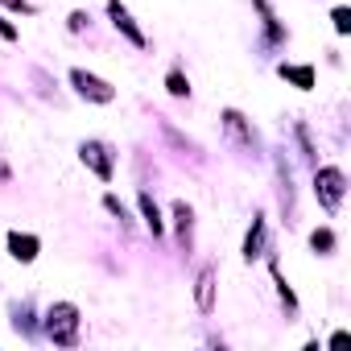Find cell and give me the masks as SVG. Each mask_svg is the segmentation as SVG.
Returning <instances> with one entry per match:
<instances>
[{"instance_id": "16", "label": "cell", "mask_w": 351, "mask_h": 351, "mask_svg": "<svg viewBox=\"0 0 351 351\" xmlns=\"http://www.w3.org/2000/svg\"><path fill=\"white\" fill-rule=\"evenodd\" d=\"M335 29H339V34L351 29V13H347V9H335Z\"/></svg>"}, {"instance_id": "9", "label": "cell", "mask_w": 351, "mask_h": 351, "mask_svg": "<svg viewBox=\"0 0 351 351\" xmlns=\"http://www.w3.org/2000/svg\"><path fill=\"white\" fill-rule=\"evenodd\" d=\"M173 219H178V244L191 248V228H195V211L186 203H173Z\"/></svg>"}, {"instance_id": "13", "label": "cell", "mask_w": 351, "mask_h": 351, "mask_svg": "<svg viewBox=\"0 0 351 351\" xmlns=\"http://www.w3.org/2000/svg\"><path fill=\"white\" fill-rule=\"evenodd\" d=\"M165 87H169V95H186V91H191V83L182 79V71H169V79H165Z\"/></svg>"}, {"instance_id": "1", "label": "cell", "mask_w": 351, "mask_h": 351, "mask_svg": "<svg viewBox=\"0 0 351 351\" xmlns=\"http://www.w3.org/2000/svg\"><path fill=\"white\" fill-rule=\"evenodd\" d=\"M46 335H50L58 347H75V343H79V310H75L71 302L50 306V314H46Z\"/></svg>"}, {"instance_id": "18", "label": "cell", "mask_w": 351, "mask_h": 351, "mask_svg": "<svg viewBox=\"0 0 351 351\" xmlns=\"http://www.w3.org/2000/svg\"><path fill=\"white\" fill-rule=\"evenodd\" d=\"M83 25H87V13H71V29H75V34H79V29H83Z\"/></svg>"}, {"instance_id": "7", "label": "cell", "mask_w": 351, "mask_h": 351, "mask_svg": "<svg viewBox=\"0 0 351 351\" xmlns=\"http://www.w3.org/2000/svg\"><path fill=\"white\" fill-rule=\"evenodd\" d=\"M195 302H199V310H203V314H211V306H215V269H203V273H199Z\"/></svg>"}, {"instance_id": "5", "label": "cell", "mask_w": 351, "mask_h": 351, "mask_svg": "<svg viewBox=\"0 0 351 351\" xmlns=\"http://www.w3.org/2000/svg\"><path fill=\"white\" fill-rule=\"evenodd\" d=\"M108 13H112V21H116V29H120V34H124V38H128V42H132L136 50H141V46H145V34L136 29V21L128 17V9L120 5V0H108Z\"/></svg>"}, {"instance_id": "2", "label": "cell", "mask_w": 351, "mask_h": 351, "mask_svg": "<svg viewBox=\"0 0 351 351\" xmlns=\"http://www.w3.org/2000/svg\"><path fill=\"white\" fill-rule=\"evenodd\" d=\"M314 191H318V203L326 207V215H335V211H339V203H343V195H347V178H343V169L322 165V169L314 173Z\"/></svg>"}, {"instance_id": "6", "label": "cell", "mask_w": 351, "mask_h": 351, "mask_svg": "<svg viewBox=\"0 0 351 351\" xmlns=\"http://www.w3.org/2000/svg\"><path fill=\"white\" fill-rule=\"evenodd\" d=\"M9 256H13V261H21V265H29V261L38 256V236L13 232V236H9Z\"/></svg>"}, {"instance_id": "11", "label": "cell", "mask_w": 351, "mask_h": 351, "mask_svg": "<svg viewBox=\"0 0 351 351\" xmlns=\"http://www.w3.org/2000/svg\"><path fill=\"white\" fill-rule=\"evenodd\" d=\"M223 124H228V132H232L236 141H244V145H252V132H248V124H244V116H240L236 108H228V112H223Z\"/></svg>"}, {"instance_id": "10", "label": "cell", "mask_w": 351, "mask_h": 351, "mask_svg": "<svg viewBox=\"0 0 351 351\" xmlns=\"http://www.w3.org/2000/svg\"><path fill=\"white\" fill-rule=\"evenodd\" d=\"M141 215H145V223H149V232H153V236H161V232H165L161 211H157V203H153V195H149V191H141Z\"/></svg>"}, {"instance_id": "19", "label": "cell", "mask_w": 351, "mask_h": 351, "mask_svg": "<svg viewBox=\"0 0 351 351\" xmlns=\"http://www.w3.org/2000/svg\"><path fill=\"white\" fill-rule=\"evenodd\" d=\"M5 178H9V165H5V161H0V182H5Z\"/></svg>"}, {"instance_id": "4", "label": "cell", "mask_w": 351, "mask_h": 351, "mask_svg": "<svg viewBox=\"0 0 351 351\" xmlns=\"http://www.w3.org/2000/svg\"><path fill=\"white\" fill-rule=\"evenodd\" d=\"M79 157H83V165L95 169V178H99V182H112V149H108L104 141H83Z\"/></svg>"}, {"instance_id": "17", "label": "cell", "mask_w": 351, "mask_h": 351, "mask_svg": "<svg viewBox=\"0 0 351 351\" xmlns=\"http://www.w3.org/2000/svg\"><path fill=\"white\" fill-rule=\"evenodd\" d=\"M0 38H5V42H17V29H13L5 17H0Z\"/></svg>"}, {"instance_id": "8", "label": "cell", "mask_w": 351, "mask_h": 351, "mask_svg": "<svg viewBox=\"0 0 351 351\" xmlns=\"http://www.w3.org/2000/svg\"><path fill=\"white\" fill-rule=\"evenodd\" d=\"M265 252V219L256 215L252 219V232H248V240H244V261H256Z\"/></svg>"}, {"instance_id": "15", "label": "cell", "mask_w": 351, "mask_h": 351, "mask_svg": "<svg viewBox=\"0 0 351 351\" xmlns=\"http://www.w3.org/2000/svg\"><path fill=\"white\" fill-rule=\"evenodd\" d=\"M104 207H108V211H112V215H120V219H124V223H128V211H124V203H120V199H116V195H108V199H104Z\"/></svg>"}, {"instance_id": "14", "label": "cell", "mask_w": 351, "mask_h": 351, "mask_svg": "<svg viewBox=\"0 0 351 351\" xmlns=\"http://www.w3.org/2000/svg\"><path fill=\"white\" fill-rule=\"evenodd\" d=\"M310 244H314V252H330V248H335V236H330L326 228H318V232L310 236Z\"/></svg>"}, {"instance_id": "12", "label": "cell", "mask_w": 351, "mask_h": 351, "mask_svg": "<svg viewBox=\"0 0 351 351\" xmlns=\"http://www.w3.org/2000/svg\"><path fill=\"white\" fill-rule=\"evenodd\" d=\"M281 79H289V83L302 87V91L314 87V71H310V66H281Z\"/></svg>"}, {"instance_id": "3", "label": "cell", "mask_w": 351, "mask_h": 351, "mask_svg": "<svg viewBox=\"0 0 351 351\" xmlns=\"http://www.w3.org/2000/svg\"><path fill=\"white\" fill-rule=\"evenodd\" d=\"M71 83H75V91H79L83 99H95V104H112V99H116V87H112V83H104L99 75L71 71Z\"/></svg>"}]
</instances>
